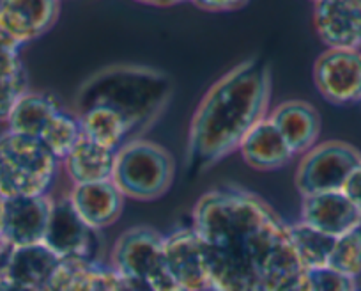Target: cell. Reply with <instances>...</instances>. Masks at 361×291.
<instances>
[{"label":"cell","instance_id":"cell-1","mask_svg":"<svg viewBox=\"0 0 361 291\" xmlns=\"http://www.w3.org/2000/svg\"><path fill=\"white\" fill-rule=\"evenodd\" d=\"M192 218L206 249L209 291H276L305 270L289 224L243 186L207 190Z\"/></svg>","mask_w":361,"mask_h":291},{"label":"cell","instance_id":"cell-2","mask_svg":"<svg viewBox=\"0 0 361 291\" xmlns=\"http://www.w3.org/2000/svg\"><path fill=\"white\" fill-rule=\"evenodd\" d=\"M271 93V66L260 57L239 62L207 89L190 121L185 155L190 174H202L239 150L269 114Z\"/></svg>","mask_w":361,"mask_h":291},{"label":"cell","instance_id":"cell-3","mask_svg":"<svg viewBox=\"0 0 361 291\" xmlns=\"http://www.w3.org/2000/svg\"><path fill=\"white\" fill-rule=\"evenodd\" d=\"M172 78L147 66L117 64L90 75L75 96V112L89 107H105L121 117L131 141L142 138L169 107Z\"/></svg>","mask_w":361,"mask_h":291},{"label":"cell","instance_id":"cell-4","mask_svg":"<svg viewBox=\"0 0 361 291\" xmlns=\"http://www.w3.org/2000/svg\"><path fill=\"white\" fill-rule=\"evenodd\" d=\"M61 162L39 142L6 130L0 135V196L43 197L57 178Z\"/></svg>","mask_w":361,"mask_h":291},{"label":"cell","instance_id":"cell-5","mask_svg":"<svg viewBox=\"0 0 361 291\" xmlns=\"http://www.w3.org/2000/svg\"><path fill=\"white\" fill-rule=\"evenodd\" d=\"M176 176V160L166 148L133 138L116 153L112 182L126 199L156 201L170 190Z\"/></svg>","mask_w":361,"mask_h":291},{"label":"cell","instance_id":"cell-6","mask_svg":"<svg viewBox=\"0 0 361 291\" xmlns=\"http://www.w3.org/2000/svg\"><path fill=\"white\" fill-rule=\"evenodd\" d=\"M163 237L149 226L130 227L114 244L109 265L133 290L180 291L166 268Z\"/></svg>","mask_w":361,"mask_h":291},{"label":"cell","instance_id":"cell-7","mask_svg":"<svg viewBox=\"0 0 361 291\" xmlns=\"http://www.w3.org/2000/svg\"><path fill=\"white\" fill-rule=\"evenodd\" d=\"M360 164L361 151L349 142H319L301 157L296 169V186L303 197L342 192Z\"/></svg>","mask_w":361,"mask_h":291},{"label":"cell","instance_id":"cell-8","mask_svg":"<svg viewBox=\"0 0 361 291\" xmlns=\"http://www.w3.org/2000/svg\"><path fill=\"white\" fill-rule=\"evenodd\" d=\"M314 82L319 95L333 105L361 103V52L326 48L315 59Z\"/></svg>","mask_w":361,"mask_h":291},{"label":"cell","instance_id":"cell-9","mask_svg":"<svg viewBox=\"0 0 361 291\" xmlns=\"http://www.w3.org/2000/svg\"><path fill=\"white\" fill-rule=\"evenodd\" d=\"M163 251L169 273L180 291H209L206 249L192 227H177L163 237Z\"/></svg>","mask_w":361,"mask_h":291},{"label":"cell","instance_id":"cell-10","mask_svg":"<svg viewBox=\"0 0 361 291\" xmlns=\"http://www.w3.org/2000/svg\"><path fill=\"white\" fill-rule=\"evenodd\" d=\"M94 231H90L82 218L76 215L68 196L54 199L50 222L43 244L57 256L61 261L68 259H87L103 261L98 258V242Z\"/></svg>","mask_w":361,"mask_h":291},{"label":"cell","instance_id":"cell-11","mask_svg":"<svg viewBox=\"0 0 361 291\" xmlns=\"http://www.w3.org/2000/svg\"><path fill=\"white\" fill-rule=\"evenodd\" d=\"M51 208L54 199L50 196L4 199L0 217V240L11 249L43 244Z\"/></svg>","mask_w":361,"mask_h":291},{"label":"cell","instance_id":"cell-12","mask_svg":"<svg viewBox=\"0 0 361 291\" xmlns=\"http://www.w3.org/2000/svg\"><path fill=\"white\" fill-rule=\"evenodd\" d=\"M61 15L59 2H0V41L22 50L30 41L47 34Z\"/></svg>","mask_w":361,"mask_h":291},{"label":"cell","instance_id":"cell-13","mask_svg":"<svg viewBox=\"0 0 361 291\" xmlns=\"http://www.w3.org/2000/svg\"><path fill=\"white\" fill-rule=\"evenodd\" d=\"M312 20L326 48L361 52V0L315 2Z\"/></svg>","mask_w":361,"mask_h":291},{"label":"cell","instance_id":"cell-14","mask_svg":"<svg viewBox=\"0 0 361 291\" xmlns=\"http://www.w3.org/2000/svg\"><path fill=\"white\" fill-rule=\"evenodd\" d=\"M73 210L90 231L99 233L121 218L126 197L112 179L109 182L73 185L68 194Z\"/></svg>","mask_w":361,"mask_h":291},{"label":"cell","instance_id":"cell-15","mask_svg":"<svg viewBox=\"0 0 361 291\" xmlns=\"http://www.w3.org/2000/svg\"><path fill=\"white\" fill-rule=\"evenodd\" d=\"M301 222L331 238H340L361 226V211L343 192L303 197Z\"/></svg>","mask_w":361,"mask_h":291},{"label":"cell","instance_id":"cell-16","mask_svg":"<svg viewBox=\"0 0 361 291\" xmlns=\"http://www.w3.org/2000/svg\"><path fill=\"white\" fill-rule=\"evenodd\" d=\"M267 117L286 138L294 157H303L319 144L321 116L312 103L303 100H287L269 110Z\"/></svg>","mask_w":361,"mask_h":291},{"label":"cell","instance_id":"cell-17","mask_svg":"<svg viewBox=\"0 0 361 291\" xmlns=\"http://www.w3.org/2000/svg\"><path fill=\"white\" fill-rule=\"evenodd\" d=\"M133 287L106 261H61L44 291H131Z\"/></svg>","mask_w":361,"mask_h":291},{"label":"cell","instance_id":"cell-18","mask_svg":"<svg viewBox=\"0 0 361 291\" xmlns=\"http://www.w3.org/2000/svg\"><path fill=\"white\" fill-rule=\"evenodd\" d=\"M239 155L246 165L257 171H276L286 167L294 158L289 144L269 117L260 121L239 144Z\"/></svg>","mask_w":361,"mask_h":291},{"label":"cell","instance_id":"cell-19","mask_svg":"<svg viewBox=\"0 0 361 291\" xmlns=\"http://www.w3.org/2000/svg\"><path fill=\"white\" fill-rule=\"evenodd\" d=\"M61 259L44 244L16 247L9 252L2 279H9L22 286L44 291L54 277Z\"/></svg>","mask_w":361,"mask_h":291},{"label":"cell","instance_id":"cell-20","mask_svg":"<svg viewBox=\"0 0 361 291\" xmlns=\"http://www.w3.org/2000/svg\"><path fill=\"white\" fill-rule=\"evenodd\" d=\"M116 153L83 137L62 165L73 185L109 182L114 174Z\"/></svg>","mask_w":361,"mask_h":291},{"label":"cell","instance_id":"cell-21","mask_svg":"<svg viewBox=\"0 0 361 291\" xmlns=\"http://www.w3.org/2000/svg\"><path fill=\"white\" fill-rule=\"evenodd\" d=\"M59 109H61V105L51 95L29 91L16 103L15 110L9 116L8 123H6L8 124V131L25 135V137L39 138L48 121L51 119V116Z\"/></svg>","mask_w":361,"mask_h":291},{"label":"cell","instance_id":"cell-22","mask_svg":"<svg viewBox=\"0 0 361 291\" xmlns=\"http://www.w3.org/2000/svg\"><path fill=\"white\" fill-rule=\"evenodd\" d=\"M75 114L82 124L83 137L102 148L119 151L126 142L131 141L126 123L105 107H89Z\"/></svg>","mask_w":361,"mask_h":291},{"label":"cell","instance_id":"cell-23","mask_svg":"<svg viewBox=\"0 0 361 291\" xmlns=\"http://www.w3.org/2000/svg\"><path fill=\"white\" fill-rule=\"evenodd\" d=\"M289 227L301 266L308 272H319V270L328 268L336 242L335 238L307 226L301 220L296 224H289Z\"/></svg>","mask_w":361,"mask_h":291},{"label":"cell","instance_id":"cell-24","mask_svg":"<svg viewBox=\"0 0 361 291\" xmlns=\"http://www.w3.org/2000/svg\"><path fill=\"white\" fill-rule=\"evenodd\" d=\"M82 138V124H80L78 116L75 112H68L62 107L51 116V119L44 126L43 133L39 135L41 144L61 164L69 157V153L75 150Z\"/></svg>","mask_w":361,"mask_h":291},{"label":"cell","instance_id":"cell-25","mask_svg":"<svg viewBox=\"0 0 361 291\" xmlns=\"http://www.w3.org/2000/svg\"><path fill=\"white\" fill-rule=\"evenodd\" d=\"M329 270L357 280L361 277V226L336 238L329 258Z\"/></svg>","mask_w":361,"mask_h":291},{"label":"cell","instance_id":"cell-26","mask_svg":"<svg viewBox=\"0 0 361 291\" xmlns=\"http://www.w3.org/2000/svg\"><path fill=\"white\" fill-rule=\"evenodd\" d=\"M27 93H29V78H27V75L0 84V123H8L16 103Z\"/></svg>","mask_w":361,"mask_h":291},{"label":"cell","instance_id":"cell-27","mask_svg":"<svg viewBox=\"0 0 361 291\" xmlns=\"http://www.w3.org/2000/svg\"><path fill=\"white\" fill-rule=\"evenodd\" d=\"M23 75H27V71L22 61V50L0 41V84Z\"/></svg>","mask_w":361,"mask_h":291},{"label":"cell","instance_id":"cell-28","mask_svg":"<svg viewBox=\"0 0 361 291\" xmlns=\"http://www.w3.org/2000/svg\"><path fill=\"white\" fill-rule=\"evenodd\" d=\"M315 275V280L319 284L321 291H357V280L349 279L345 275L333 272V270H319V272H312Z\"/></svg>","mask_w":361,"mask_h":291},{"label":"cell","instance_id":"cell-29","mask_svg":"<svg viewBox=\"0 0 361 291\" xmlns=\"http://www.w3.org/2000/svg\"><path fill=\"white\" fill-rule=\"evenodd\" d=\"M276 291H321L315 275L308 270H301L296 275L287 279Z\"/></svg>","mask_w":361,"mask_h":291},{"label":"cell","instance_id":"cell-30","mask_svg":"<svg viewBox=\"0 0 361 291\" xmlns=\"http://www.w3.org/2000/svg\"><path fill=\"white\" fill-rule=\"evenodd\" d=\"M193 6L206 13H234L246 6V2H235V0H200L193 2Z\"/></svg>","mask_w":361,"mask_h":291},{"label":"cell","instance_id":"cell-31","mask_svg":"<svg viewBox=\"0 0 361 291\" xmlns=\"http://www.w3.org/2000/svg\"><path fill=\"white\" fill-rule=\"evenodd\" d=\"M342 192L345 194V196L353 201L354 206L361 211V164L357 165L353 171V174L349 176Z\"/></svg>","mask_w":361,"mask_h":291},{"label":"cell","instance_id":"cell-32","mask_svg":"<svg viewBox=\"0 0 361 291\" xmlns=\"http://www.w3.org/2000/svg\"><path fill=\"white\" fill-rule=\"evenodd\" d=\"M0 291H37V290L22 286V284H16L9 279H0Z\"/></svg>","mask_w":361,"mask_h":291},{"label":"cell","instance_id":"cell-33","mask_svg":"<svg viewBox=\"0 0 361 291\" xmlns=\"http://www.w3.org/2000/svg\"><path fill=\"white\" fill-rule=\"evenodd\" d=\"M9 252H11V247L0 240V279H2V275H4V268H6V263H8Z\"/></svg>","mask_w":361,"mask_h":291},{"label":"cell","instance_id":"cell-34","mask_svg":"<svg viewBox=\"0 0 361 291\" xmlns=\"http://www.w3.org/2000/svg\"><path fill=\"white\" fill-rule=\"evenodd\" d=\"M2 203H4V199H0V217H2Z\"/></svg>","mask_w":361,"mask_h":291},{"label":"cell","instance_id":"cell-35","mask_svg":"<svg viewBox=\"0 0 361 291\" xmlns=\"http://www.w3.org/2000/svg\"><path fill=\"white\" fill-rule=\"evenodd\" d=\"M131 291H140V290H131Z\"/></svg>","mask_w":361,"mask_h":291},{"label":"cell","instance_id":"cell-36","mask_svg":"<svg viewBox=\"0 0 361 291\" xmlns=\"http://www.w3.org/2000/svg\"><path fill=\"white\" fill-rule=\"evenodd\" d=\"M0 199H4V197H2V196H0Z\"/></svg>","mask_w":361,"mask_h":291},{"label":"cell","instance_id":"cell-37","mask_svg":"<svg viewBox=\"0 0 361 291\" xmlns=\"http://www.w3.org/2000/svg\"><path fill=\"white\" fill-rule=\"evenodd\" d=\"M357 291H361V287H360V290H357Z\"/></svg>","mask_w":361,"mask_h":291}]
</instances>
